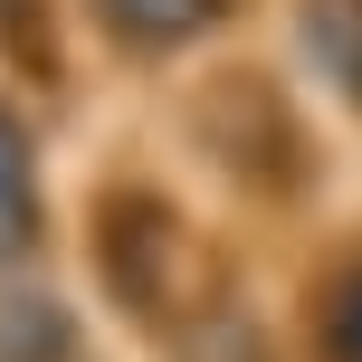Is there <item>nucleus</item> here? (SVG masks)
Segmentation results:
<instances>
[{
  "label": "nucleus",
  "instance_id": "1",
  "mask_svg": "<svg viewBox=\"0 0 362 362\" xmlns=\"http://www.w3.org/2000/svg\"><path fill=\"white\" fill-rule=\"evenodd\" d=\"M305 38H315V57L334 67V86L362 95V0H315V10H305Z\"/></svg>",
  "mask_w": 362,
  "mask_h": 362
},
{
  "label": "nucleus",
  "instance_id": "2",
  "mask_svg": "<svg viewBox=\"0 0 362 362\" xmlns=\"http://www.w3.org/2000/svg\"><path fill=\"white\" fill-rule=\"evenodd\" d=\"M115 10V29H134V38H181L191 19H210L219 0H105Z\"/></svg>",
  "mask_w": 362,
  "mask_h": 362
},
{
  "label": "nucleus",
  "instance_id": "3",
  "mask_svg": "<svg viewBox=\"0 0 362 362\" xmlns=\"http://www.w3.org/2000/svg\"><path fill=\"white\" fill-rule=\"evenodd\" d=\"M29 238V163H19V134L0 124V257Z\"/></svg>",
  "mask_w": 362,
  "mask_h": 362
},
{
  "label": "nucleus",
  "instance_id": "4",
  "mask_svg": "<svg viewBox=\"0 0 362 362\" xmlns=\"http://www.w3.org/2000/svg\"><path fill=\"white\" fill-rule=\"evenodd\" d=\"M325 353H334V362H362V276L344 286V305H334V325H325Z\"/></svg>",
  "mask_w": 362,
  "mask_h": 362
}]
</instances>
